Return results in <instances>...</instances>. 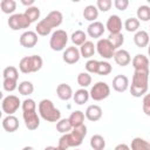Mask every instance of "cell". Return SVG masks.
I'll return each instance as SVG.
<instances>
[{
  "instance_id": "1",
  "label": "cell",
  "mask_w": 150,
  "mask_h": 150,
  "mask_svg": "<svg viewBox=\"0 0 150 150\" xmlns=\"http://www.w3.org/2000/svg\"><path fill=\"white\" fill-rule=\"evenodd\" d=\"M87 136V127L84 124L73 128V130L68 134H63L60 139L57 146L62 150H68L69 148H76L82 144L84 137Z\"/></svg>"
},
{
  "instance_id": "2",
  "label": "cell",
  "mask_w": 150,
  "mask_h": 150,
  "mask_svg": "<svg viewBox=\"0 0 150 150\" xmlns=\"http://www.w3.org/2000/svg\"><path fill=\"white\" fill-rule=\"evenodd\" d=\"M149 84V70H135L129 87L130 94L134 97L144 96L148 91Z\"/></svg>"
},
{
  "instance_id": "3",
  "label": "cell",
  "mask_w": 150,
  "mask_h": 150,
  "mask_svg": "<svg viewBox=\"0 0 150 150\" xmlns=\"http://www.w3.org/2000/svg\"><path fill=\"white\" fill-rule=\"evenodd\" d=\"M38 109H39V114H40L41 118H43L47 122H56L57 123L61 120L60 110L48 98L41 100L38 105Z\"/></svg>"
},
{
  "instance_id": "4",
  "label": "cell",
  "mask_w": 150,
  "mask_h": 150,
  "mask_svg": "<svg viewBox=\"0 0 150 150\" xmlns=\"http://www.w3.org/2000/svg\"><path fill=\"white\" fill-rule=\"evenodd\" d=\"M43 61L40 55H30V56H25L20 60L19 62V69L23 74H30V73H36L42 68Z\"/></svg>"
},
{
  "instance_id": "5",
  "label": "cell",
  "mask_w": 150,
  "mask_h": 150,
  "mask_svg": "<svg viewBox=\"0 0 150 150\" xmlns=\"http://www.w3.org/2000/svg\"><path fill=\"white\" fill-rule=\"evenodd\" d=\"M68 43V34L63 29H56L52 33L49 39V47L54 52H61L66 48Z\"/></svg>"
},
{
  "instance_id": "6",
  "label": "cell",
  "mask_w": 150,
  "mask_h": 150,
  "mask_svg": "<svg viewBox=\"0 0 150 150\" xmlns=\"http://www.w3.org/2000/svg\"><path fill=\"white\" fill-rule=\"evenodd\" d=\"M89 94L94 101H103L110 95V87L107 82L98 81L91 87Z\"/></svg>"
},
{
  "instance_id": "7",
  "label": "cell",
  "mask_w": 150,
  "mask_h": 150,
  "mask_svg": "<svg viewBox=\"0 0 150 150\" xmlns=\"http://www.w3.org/2000/svg\"><path fill=\"white\" fill-rule=\"evenodd\" d=\"M29 19L26 16L25 13H15L9 16L8 19V26L13 30H20V29H26L29 28L30 26Z\"/></svg>"
},
{
  "instance_id": "8",
  "label": "cell",
  "mask_w": 150,
  "mask_h": 150,
  "mask_svg": "<svg viewBox=\"0 0 150 150\" xmlns=\"http://www.w3.org/2000/svg\"><path fill=\"white\" fill-rule=\"evenodd\" d=\"M96 52L98 53V55L105 60L112 59L115 55L116 49L114 48V46L111 45V42L108 39H100L96 43Z\"/></svg>"
},
{
  "instance_id": "9",
  "label": "cell",
  "mask_w": 150,
  "mask_h": 150,
  "mask_svg": "<svg viewBox=\"0 0 150 150\" xmlns=\"http://www.w3.org/2000/svg\"><path fill=\"white\" fill-rule=\"evenodd\" d=\"M21 101L18 96L15 95H7L6 97L2 98V102H1V108H2V111L7 115H13L18 109L19 107L21 105Z\"/></svg>"
},
{
  "instance_id": "10",
  "label": "cell",
  "mask_w": 150,
  "mask_h": 150,
  "mask_svg": "<svg viewBox=\"0 0 150 150\" xmlns=\"http://www.w3.org/2000/svg\"><path fill=\"white\" fill-rule=\"evenodd\" d=\"M22 117L25 121V125L28 130H36L40 125V117L36 112V109L32 110H22Z\"/></svg>"
},
{
  "instance_id": "11",
  "label": "cell",
  "mask_w": 150,
  "mask_h": 150,
  "mask_svg": "<svg viewBox=\"0 0 150 150\" xmlns=\"http://www.w3.org/2000/svg\"><path fill=\"white\" fill-rule=\"evenodd\" d=\"M43 23L49 28V29H53L55 27H59L62 21H63V15L60 11H52L48 13V15L42 19Z\"/></svg>"
},
{
  "instance_id": "12",
  "label": "cell",
  "mask_w": 150,
  "mask_h": 150,
  "mask_svg": "<svg viewBox=\"0 0 150 150\" xmlns=\"http://www.w3.org/2000/svg\"><path fill=\"white\" fill-rule=\"evenodd\" d=\"M19 42L25 48H33L38 43V34L33 30H26L20 35Z\"/></svg>"
},
{
  "instance_id": "13",
  "label": "cell",
  "mask_w": 150,
  "mask_h": 150,
  "mask_svg": "<svg viewBox=\"0 0 150 150\" xmlns=\"http://www.w3.org/2000/svg\"><path fill=\"white\" fill-rule=\"evenodd\" d=\"M81 57V53H80V49L76 48L75 46H71V47H68L66 48V50L63 52V55H62V59L66 63L68 64H75L79 62Z\"/></svg>"
},
{
  "instance_id": "14",
  "label": "cell",
  "mask_w": 150,
  "mask_h": 150,
  "mask_svg": "<svg viewBox=\"0 0 150 150\" xmlns=\"http://www.w3.org/2000/svg\"><path fill=\"white\" fill-rule=\"evenodd\" d=\"M122 26H123L122 19L118 15H116V14L110 15L108 18V20H107V23H105V28L109 30L110 34H118V33H121Z\"/></svg>"
},
{
  "instance_id": "15",
  "label": "cell",
  "mask_w": 150,
  "mask_h": 150,
  "mask_svg": "<svg viewBox=\"0 0 150 150\" xmlns=\"http://www.w3.org/2000/svg\"><path fill=\"white\" fill-rule=\"evenodd\" d=\"M129 88V79L123 74H118L112 79V89L117 93H124Z\"/></svg>"
},
{
  "instance_id": "16",
  "label": "cell",
  "mask_w": 150,
  "mask_h": 150,
  "mask_svg": "<svg viewBox=\"0 0 150 150\" xmlns=\"http://www.w3.org/2000/svg\"><path fill=\"white\" fill-rule=\"evenodd\" d=\"M105 30V27L103 26L102 22L100 21H95V22H91L88 27H87V34L90 36V38H94V39H98L103 35Z\"/></svg>"
},
{
  "instance_id": "17",
  "label": "cell",
  "mask_w": 150,
  "mask_h": 150,
  "mask_svg": "<svg viewBox=\"0 0 150 150\" xmlns=\"http://www.w3.org/2000/svg\"><path fill=\"white\" fill-rule=\"evenodd\" d=\"M102 108L97 104H91V105H88V108L86 109V118L89 120L90 122H97L98 120H101L102 117Z\"/></svg>"
},
{
  "instance_id": "18",
  "label": "cell",
  "mask_w": 150,
  "mask_h": 150,
  "mask_svg": "<svg viewBox=\"0 0 150 150\" xmlns=\"http://www.w3.org/2000/svg\"><path fill=\"white\" fill-rule=\"evenodd\" d=\"M135 70H149V59L143 54H136L131 60Z\"/></svg>"
},
{
  "instance_id": "19",
  "label": "cell",
  "mask_w": 150,
  "mask_h": 150,
  "mask_svg": "<svg viewBox=\"0 0 150 150\" xmlns=\"http://www.w3.org/2000/svg\"><path fill=\"white\" fill-rule=\"evenodd\" d=\"M114 60H115L116 64H118L121 67H125V66H128L131 62V56H130L128 50H125V49H117L115 52Z\"/></svg>"
},
{
  "instance_id": "20",
  "label": "cell",
  "mask_w": 150,
  "mask_h": 150,
  "mask_svg": "<svg viewBox=\"0 0 150 150\" xmlns=\"http://www.w3.org/2000/svg\"><path fill=\"white\" fill-rule=\"evenodd\" d=\"M56 94H57V97L62 101H69L74 96L71 87L67 83H60L56 87Z\"/></svg>"
},
{
  "instance_id": "21",
  "label": "cell",
  "mask_w": 150,
  "mask_h": 150,
  "mask_svg": "<svg viewBox=\"0 0 150 150\" xmlns=\"http://www.w3.org/2000/svg\"><path fill=\"white\" fill-rule=\"evenodd\" d=\"M2 128L7 132H14L19 129V120L14 115H7L2 120Z\"/></svg>"
},
{
  "instance_id": "22",
  "label": "cell",
  "mask_w": 150,
  "mask_h": 150,
  "mask_svg": "<svg viewBox=\"0 0 150 150\" xmlns=\"http://www.w3.org/2000/svg\"><path fill=\"white\" fill-rule=\"evenodd\" d=\"M149 38L150 36H149L148 32H145V30H138L134 35V42H135V45L138 48H144V47L149 46V41H150Z\"/></svg>"
},
{
  "instance_id": "23",
  "label": "cell",
  "mask_w": 150,
  "mask_h": 150,
  "mask_svg": "<svg viewBox=\"0 0 150 150\" xmlns=\"http://www.w3.org/2000/svg\"><path fill=\"white\" fill-rule=\"evenodd\" d=\"M96 52V46L91 42V41H86L81 47H80V53L81 56L84 59H90L91 56H94Z\"/></svg>"
},
{
  "instance_id": "24",
  "label": "cell",
  "mask_w": 150,
  "mask_h": 150,
  "mask_svg": "<svg viewBox=\"0 0 150 150\" xmlns=\"http://www.w3.org/2000/svg\"><path fill=\"white\" fill-rule=\"evenodd\" d=\"M89 97H90L89 91L86 90V88H81V89H79V90L75 91V94H74V96H73V100H74V102H75L76 104L82 105V104H84V103L88 102Z\"/></svg>"
},
{
  "instance_id": "25",
  "label": "cell",
  "mask_w": 150,
  "mask_h": 150,
  "mask_svg": "<svg viewBox=\"0 0 150 150\" xmlns=\"http://www.w3.org/2000/svg\"><path fill=\"white\" fill-rule=\"evenodd\" d=\"M84 117H86V115H84L83 111H81V110H75V111H73V112L70 114V116L68 117V120H69V122L71 123L73 128H76V127H80V125L84 124V123H83V122H84Z\"/></svg>"
},
{
  "instance_id": "26",
  "label": "cell",
  "mask_w": 150,
  "mask_h": 150,
  "mask_svg": "<svg viewBox=\"0 0 150 150\" xmlns=\"http://www.w3.org/2000/svg\"><path fill=\"white\" fill-rule=\"evenodd\" d=\"M97 16H98V9H97L96 6L88 5V6L84 7V9H83V18L87 21L95 22V20L97 19Z\"/></svg>"
},
{
  "instance_id": "27",
  "label": "cell",
  "mask_w": 150,
  "mask_h": 150,
  "mask_svg": "<svg viewBox=\"0 0 150 150\" xmlns=\"http://www.w3.org/2000/svg\"><path fill=\"white\" fill-rule=\"evenodd\" d=\"M131 150H150V143L142 137H135L131 141Z\"/></svg>"
},
{
  "instance_id": "28",
  "label": "cell",
  "mask_w": 150,
  "mask_h": 150,
  "mask_svg": "<svg viewBox=\"0 0 150 150\" xmlns=\"http://www.w3.org/2000/svg\"><path fill=\"white\" fill-rule=\"evenodd\" d=\"M90 146L93 150H104L105 148V139L101 135H94L90 138Z\"/></svg>"
},
{
  "instance_id": "29",
  "label": "cell",
  "mask_w": 150,
  "mask_h": 150,
  "mask_svg": "<svg viewBox=\"0 0 150 150\" xmlns=\"http://www.w3.org/2000/svg\"><path fill=\"white\" fill-rule=\"evenodd\" d=\"M0 8H1L2 13H5V14H12L13 15V13L16 9V2L14 0H1Z\"/></svg>"
},
{
  "instance_id": "30",
  "label": "cell",
  "mask_w": 150,
  "mask_h": 150,
  "mask_svg": "<svg viewBox=\"0 0 150 150\" xmlns=\"http://www.w3.org/2000/svg\"><path fill=\"white\" fill-rule=\"evenodd\" d=\"M123 27L125 28L127 32L129 33H132V32H138V28H139V20L137 18H128L124 23H123Z\"/></svg>"
},
{
  "instance_id": "31",
  "label": "cell",
  "mask_w": 150,
  "mask_h": 150,
  "mask_svg": "<svg viewBox=\"0 0 150 150\" xmlns=\"http://www.w3.org/2000/svg\"><path fill=\"white\" fill-rule=\"evenodd\" d=\"M136 15H137V19L139 21H143V22L150 21V7L146 5L139 6L136 11Z\"/></svg>"
},
{
  "instance_id": "32",
  "label": "cell",
  "mask_w": 150,
  "mask_h": 150,
  "mask_svg": "<svg viewBox=\"0 0 150 150\" xmlns=\"http://www.w3.org/2000/svg\"><path fill=\"white\" fill-rule=\"evenodd\" d=\"M86 41H87V33H84L83 30L79 29V30H75L71 34V42L75 46H80L81 47Z\"/></svg>"
},
{
  "instance_id": "33",
  "label": "cell",
  "mask_w": 150,
  "mask_h": 150,
  "mask_svg": "<svg viewBox=\"0 0 150 150\" xmlns=\"http://www.w3.org/2000/svg\"><path fill=\"white\" fill-rule=\"evenodd\" d=\"M56 130L61 134H68L73 130V125L69 122L68 118H61L57 123H56Z\"/></svg>"
},
{
  "instance_id": "34",
  "label": "cell",
  "mask_w": 150,
  "mask_h": 150,
  "mask_svg": "<svg viewBox=\"0 0 150 150\" xmlns=\"http://www.w3.org/2000/svg\"><path fill=\"white\" fill-rule=\"evenodd\" d=\"M18 90H19V93H20L21 95H23V96L30 95V94H33V91H34V84H33L30 81H22L21 83H19Z\"/></svg>"
},
{
  "instance_id": "35",
  "label": "cell",
  "mask_w": 150,
  "mask_h": 150,
  "mask_svg": "<svg viewBox=\"0 0 150 150\" xmlns=\"http://www.w3.org/2000/svg\"><path fill=\"white\" fill-rule=\"evenodd\" d=\"M76 81H77L80 87L87 88V87H89L91 84V75L89 73H87V71H82V73H80L77 75Z\"/></svg>"
},
{
  "instance_id": "36",
  "label": "cell",
  "mask_w": 150,
  "mask_h": 150,
  "mask_svg": "<svg viewBox=\"0 0 150 150\" xmlns=\"http://www.w3.org/2000/svg\"><path fill=\"white\" fill-rule=\"evenodd\" d=\"M108 40L111 42V45L114 46V48L117 50L120 47H122V45L124 43V35L122 33L118 34H110Z\"/></svg>"
},
{
  "instance_id": "37",
  "label": "cell",
  "mask_w": 150,
  "mask_h": 150,
  "mask_svg": "<svg viewBox=\"0 0 150 150\" xmlns=\"http://www.w3.org/2000/svg\"><path fill=\"white\" fill-rule=\"evenodd\" d=\"M26 16L29 19L30 22H35L39 18H40V8L36 6H32V7H27V9L25 11Z\"/></svg>"
},
{
  "instance_id": "38",
  "label": "cell",
  "mask_w": 150,
  "mask_h": 150,
  "mask_svg": "<svg viewBox=\"0 0 150 150\" xmlns=\"http://www.w3.org/2000/svg\"><path fill=\"white\" fill-rule=\"evenodd\" d=\"M111 70H112V67L108 61H100L98 62V69H97L98 75H101V76L109 75L111 73Z\"/></svg>"
},
{
  "instance_id": "39",
  "label": "cell",
  "mask_w": 150,
  "mask_h": 150,
  "mask_svg": "<svg viewBox=\"0 0 150 150\" xmlns=\"http://www.w3.org/2000/svg\"><path fill=\"white\" fill-rule=\"evenodd\" d=\"M2 77L4 79H15V80H18V77H19V70L14 66H8V67H6L4 69Z\"/></svg>"
},
{
  "instance_id": "40",
  "label": "cell",
  "mask_w": 150,
  "mask_h": 150,
  "mask_svg": "<svg viewBox=\"0 0 150 150\" xmlns=\"http://www.w3.org/2000/svg\"><path fill=\"white\" fill-rule=\"evenodd\" d=\"M2 87H4V89L6 90V91H8V93H12V91H14L15 89H18V80H15V79H4V81H2Z\"/></svg>"
},
{
  "instance_id": "41",
  "label": "cell",
  "mask_w": 150,
  "mask_h": 150,
  "mask_svg": "<svg viewBox=\"0 0 150 150\" xmlns=\"http://www.w3.org/2000/svg\"><path fill=\"white\" fill-rule=\"evenodd\" d=\"M98 62L97 60L90 59L86 62V70L89 74H97V69H98Z\"/></svg>"
},
{
  "instance_id": "42",
  "label": "cell",
  "mask_w": 150,
  "mask_h": 150,
  "mask_svg": "<svg viewBox=\"0 0 150 150\" xmlns=\"http://www.w3.org/2000/svg\"><path fill=\"white\" fill-rule=\"evenodd\" d=\"M111 6H112L111 0H97L96 2V7L101 12H108L111 8Z\"/></svg>"
},
{
  "instance_id": "43",
  "label": "cell",
  "mask_w": 150,
  "mask_h": 150,
  "mask_svg": "<svg viewBox=\"0 0 150 150\" xmlns=\"http://www.w3.org/2000/svg\"><path fill=\"white\" fill-rule=\"evenodd\" d=\"M142 109L146 116H150V94H145L142 101Z\"/></svg>"
},
{
  "instance_id": "44",
  "label": "cell",
  "mask_w": 150,
  "mask_h": 150,
  "mask_svg": "<svg viewBox=\"0 0 150 150\" xmlns=\"http://www.w3.org/2000/svg\"><path fill=\"white\" fill-rule=\"evenodd\" d=\"M114 6L118 11H125L128 8V6H129V1L128 0H115L114 1Z\"/></svg>"
},
{
  "instance_id": "45",
  "label": "cell",
  "mask_w": 150,
  "mask_h": 150,
  "mask_svg": "<svg viewBox=\"0 0 150 150\" xmlns=\"http://www.w3.org/2000/svg\"><path fill=\"white\" fill-rule=\"evenodd\" d=\"M114 150H131V149H130V146H129L128 144L121 143V144H117V145L115 146V149H114Z\"/></svg>"
},
{
  "instance_id": "46",
  "label": "cell",
  "mask_w": 150,
  "mask_h": 150,
  "mask_svg": "<svg viewBox=\"0 0 150 150\" xmlns=\"http://www.w3.org/2000/svg\"><path fill=\"white\" fill-rule=\"evenodd\" d=\"M21 4L28 7H32L34 5V0H21Z\"/></svg>"
},
{
  "instance_id": "47",
  "label": "cell",
  "mask_w": 150,
  "mask_h": 150,
  "mask_svg": "<svg viewBox=\"0 0 150 150\" xmlns=\"http://www.w3.org/2000/svg\"><path fill=\"white\" fill-rule=\"evenodd\" d=\"M45 150H62V149H61V148H59V146L49 145V146H46V148H45Z\"/></svg>"
},
{
  "instance_id": "48",
  "label": "cell",
  "mask_w": 150,
  "mask_h": 150,
  "mask_svg": "<svg viewBox=\"0 0 150 150\" xmlns=\"http://www.w3.org/2000/svg\"><path fill=\"white\" fill-rule=\"evenodd\" d=\"M22 150H34V149H33V146H25Z\"/></svg>"
},
{
  "instance_id": "49",
  "label": "cell",
  "mask_w": 150,
  "mask_h": 150,
  "mask_svg": "<svg viewBox=\"0 0 150 150\" xmlns=\"http://www.w3.org/2000/svg\"><path fill=\"white\" fill-rule=\"evenodd\" d=\"M148 54H149V56H150V45L148 46Z\"/></svg>"
},
{
  "instance_id": "50",
  "label": "cell",
  "mask_w": 150,
  "mask_h": 150,
  "mask_svg": "<svg viewBox=\"0 0 150 150\" xmlns=\"http://www.w3.org/2000/svg\"><path fill=\"white\" fill-rule=\"evenodd\" d=\"M75 150H79V149H75Z\"/></svg>"
},
{
  "instance_id": "51",
  "label": "cell",
  "mask_w": 150,
  "mask_h": 150,
  "mask_svg": "<svg viewBox=\"0 0 150 150\" xmlns=\"http://www.w3.org/2000/svg\"><path fill=\"white\" fill-rule=\"evenodd\" d=\"M149 143H150V142H149Z\"/></svg>"
}]
</instances>
